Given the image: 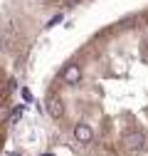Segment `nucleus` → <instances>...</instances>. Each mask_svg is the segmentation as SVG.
Here are the masks:
<instances>
[{"label":"nucleus","mask_w":148,"mask_h":156,"mask_svg":"<svg viewBox=\"0 0 148 156\" xmlns=\"http://www.w3.org/2000/svg\"><path fill=\"white\" fill-rule=\"evenodd\" d=\"M8 114H10V77L0 65V151L8 134Z\"/></svg>","instance_id":"f257e3e1"}]
</instances>
